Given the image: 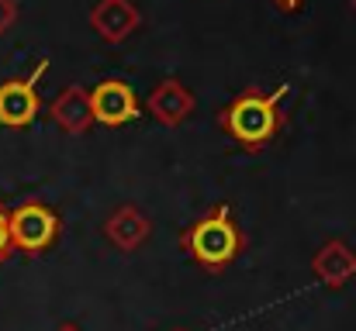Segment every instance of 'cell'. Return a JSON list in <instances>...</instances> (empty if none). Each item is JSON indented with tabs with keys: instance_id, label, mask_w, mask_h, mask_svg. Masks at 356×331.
Listing matches in <instances>:
<instances>
[{
	"instance_id": "9a60e30c",
	"label": "cell",
	"mask_w": 356,
	"mask_h": 331,
	"mask_svg": "<svg viewBox=\"0 0 356 331\" xmlns=\"http://www.w3.org/2000/svg\"><path fill=\"white\" fill-rule=\"evenodd\" d=\"M350 3H353V10H356V0H350Z\"/></svg>"
},
{
	"instance_id": "52a82bcc",
	"label": "cell",
	"mask_w": 356,
	"mask_h": 331,
	"mask_svg": "<svg viewBox=\"0 0 356 331\" xmlns=\"http://www.w3.org/2000/svg\"><path fill=\"white\" fill-rule=\"evenodd\" d=\"M90 28L104 45H121L142 28V14L131 0H97L90 7Z\"/></svg>"
},
{
	"instance_id": "3957f363",
	"label": "cell",
	"mask_w": 356,
	"mask_h": 331,
	"mask_svg": "<svg viewBox=\"0 0 356 331\" xmlns=\"http://www.w3.org/2000/svg\"><path fill=\"white\" fill-rule=\"evenodd\" d=\"M59 235H63V218L45 201H35L31 197V201H21L10 211V241H14V252H21L28 259H38L49 248H56Z\"/></svg>"
},
{
	"instance_id": "277c9868",
	"label": "cell",
	"mask_w": 356,
	"mask_h": 331,
	"mask_svg": "<svg viewBox=\"0 0 356 331\" xmlns=\"http://www.w3.org/2000/svg\"><path fill=\"white\" fill-rule=\"evenodd\" d=\"M45 69H49V59H42L28 76H14L0 83V124L3 128H28L38 117L42 110L38 80L45 76Z\"/></svg>"
},
{
	"instance_id": "9c48e42d",
	"label": "cell",
	"mask_w": 356,
	"mask_h": 331,
	"mask_svg": "<svg viewBox=\"0 0 356 331\" xmlns=\"http://www.w3.org/2000/svg\"><path fill=\"white\" fill-rule=\"evenodd\" d=\"M152 235V221L142 207L135 204H118L108 218H104V238L118 248V252H138Z\"/></svg>"
},
{
	"instance_id": "8fae6325",
	"label": "cell",
	"mask_w": 356,
	"mask_h": 331,
	"mask_svg": "<svg viewBox=\"0 0 356 331\" xmlns=\"http://www.w3.org/2000/svg\"><path fill=\"white\" fill-rule=\"evenodd\" d=\"M14 255V241H10V211L0 201V266Z\"/></svg>"
},
{
	"instance_id": "6da1fadb",
	"label": "cell",
	"mask_w": 356,
	"mask_h": 331,
	"mask_svg": "<svg viewBox=\"0 0 356 331\" xmlns=\"http://www.w3.org/2000/svg\"><path fill=\"white\" fill-rule=\"evenodd\" d=\"M287 94H291L287 83H280L277 90L245 87L242 94H236L225 108L218 110V128L242 152H263L280 138V131L287 124V110H284Z\"/></svg>"
},
{
	"instance_id": "2e32d148",
	"label": "cell",
	"mask_w": 356,
	"mask_h": 331,
	"mask_svg": "<svg viewBox=\"0 0 356 331\" xmlns=\"http://www.w3.org/2000/svg\"><path fill=\"white\" fill-rule=\"evenodd\" d=\"M173 331H187V328H173Z\"/></svg>"
},
{
	"instance_id": "8992f818",
	"label": "cell",
	"mask_w": 356,
	"mask_h": 331,
	"mask_svg": "<svg viewBox=\"0 0 356 331\" xmlns=\"http://www.w3.org/2000/svg\"><path fill=\"white\" fill-rule=\"evenodd\" d=\"M145 110H149V117H152L156 124H163V128H180V124L197 110V97H194V90H191L184 80L166 76V80H159V83L149 90Z\"/></svg>"
},
{
	"instance_id": "4fadbf2b",
	"label": "cell",
	"mask_w": 356,
	"mask_h": 331,
	"mask_svg": "<svg viewBox=\"0 0 356 331\" xmlns=\"http://www.w3.org/2000/svg\"><path fill=\"white\" fill-rule=\"evenodd\" d=\"M273 7H280V10H287V14H294V10H301L305 7V0H270Z\"/></svg>"
},
{
	"instance_id": "7c38bea8",
	"label": "cell",
	"mask_w": 356,
	"mask_h": 331,
	"mask_svg": "<svg viewBox=\"0 0 356 331\" xmlns=\"http://www.w3.org/2000/svg\"><path fill=\"white\" fill-rule=\"evenodd\" d=\"M17 21V0H0V35H7Z\"/></svg>"
},
{
	"instance_id": "ba28073f",
	"label": "cell",
	"mask_w": 356,
	"mask_h": 331,
	"mask_svg": "<svg viewBox=\"0 0 356 331\" xmlns=\"http://www.w3.org/2000/svg\"><path fill=\"white\" fill-rule=\"evenodd\" d=\"M312 273L325 290H343L356 276V252L350 241L343 238H329L318 245V252L312 255Z\"/></svg>"
},
{
	"instance_id": "30bf717a",
	"label": "cell",
	"mask_w": 356,
	"mask_h": 331,
	"mask_svg": "<svg viewBox=\"0 0 356 331\" xmlns=\"http://www.w3.org/2000/svg\"><path fill=\"white\" fill-rule=\"evenodd\" d=\"M49 117L66 131V135H87L94 128V108H90V90L70 83L56 94L49 104Z\"/></svg>"
},
{
	"instance_id": "5bb4252c",
	"label": "cell",
	"mask_w": 356,
	"mask_h": 331,
	"mask_svg": "<svg viewBox=\"0 0 356 331\" xmlns=\"http://www.w3.org/2000/svg\"><path fill=\"white\" fill-rule=\"evenodd\" d=\"M56 331H83V328H80V325H73V321H63Z\"/></svg>"
},
{
	"instance_id": "5b68a950",
	"label": "cell",
	"mask_w": 356,
	"mask_h": 331,
	"mask_svg": "<svg viewBox=\"0 0 356 331\" xmlns=\"http://www.w3.org/2000/svg\"><path fill=\"white\" fill-rule=\"evenodd\" d=\"M90 108H94V124H104V128H124L142 117L138 94L131 90V83H124L118 76L101 80L90 90Z\"/></svg>"
},
{
	"instance_id": "7a4b0ae2",
	"label": "cell",
	"mask_w": 356,
	"mask_h": 331,
	"mask_svg": "<svg viewBox=\"0 0 356 331\" xmlns=\"http://www.w3.org/2000/svg\"><path fill=\"white\" fill-rule=\"evenodd\" d=\"M180 248L204 273H225L245 252V231L238 228L229 204H215L180 231Z\"/></svg>"
}]
</instances>
